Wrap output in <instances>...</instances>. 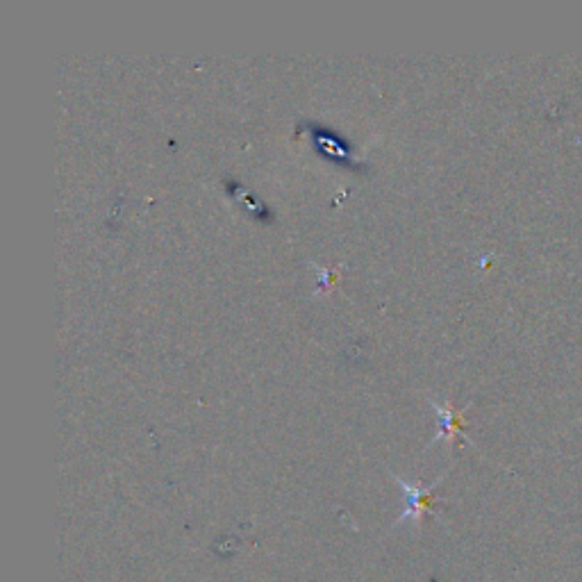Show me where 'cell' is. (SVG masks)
<instances>
[{
	"mask_svg": "<svg viewBox=\"0 0 582 582\" xmlns=\"http://www.w3.org/2000/svg\"><path fill=\"white\" fill-rule=\"evenodd\" d=\"M444 476H446V473H444ZM444 476H439L435 482H432L430 487H421V485H412V482H407L405 478L392 473V478L396 480V485L401 487V492L405 494V510L401 512V517L396 519V526H401V523H407V521L421 523L423 514L432 510V501H435V489L439 485V480H444Z\"/></svg>",
	"mask_w": 582,
	"mask_h": 582,
	"instance_id": "cell-1",
	"label": "cell"
},
{
	"mask_svg": "<svg viewBox=\"0 0 582 582\" xmlns=\"http://www.w3.org/2000/svg\"><path fill=\"white\" fill-rule=\"evenodd\" d=\"M228 191H230V196H235L239 203H244L248 207V212H251L253 216H257V219H262V221H269L271 219V212H269V207L264 205V201H260V198L253 196L251 191H248L246 187H241L237 185V182H228Z\"/></svg>",
	"mask_w": 582,
	"mask_h": 582,
	"instance_id": "cell-4",
	"label": "cell"
},
{
	"mask_svg": "<svg viewBox=\"0 0 582 582\" xmlns=\"http://www.w3.org/2000/svg\"><path fill=\"white\" fill-rule=\"evenodd\" d=\"M430 405L435 407L439 423H437V435L435 442H448L455 444L457 437L464 435V407H455V405H442L437 401H430Z\"/></svg>",
	"mask_w": 582,
	"mask_h": 582,
	"instance_id": "cell-3",
	"label": "cell"
},
{
	"mask_svg": "<svg viewBox=\"0 0 582 582\" xmlns=\"http://www.w3.org/2000/svg\"><path fill=\"white\" fill-rule=\"evenodd\" d=\"M307 130H310L312 144L317 151L326 157V160L339 162L344 166H353V169H360V162L355 160V151L348 141L337 135L335 130H330L326 126H319V123H307Z\"/></svg>",
	"mask_w": 582,
	"mask_h": 582,
	"instance_id": "cell-2",
	"label": "cell"
}]
</instances>
